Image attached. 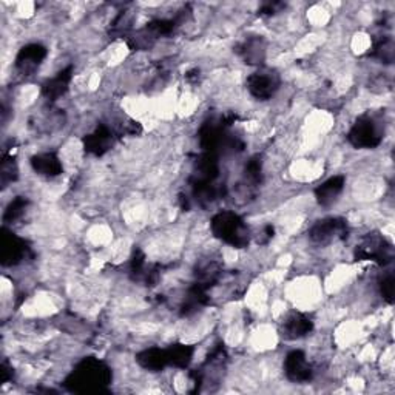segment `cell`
<instances>
[{
	"mask_svg": "<svg viewBox=\"0 0 395 395\" xmlns=\"http://www.w3.org/2000/svg\"><path fill=\"white\" fill-rule=\"evenodd\" d=\"M284 372L286 377L294 383H307L314 377L312 366L309 364L304 352L301 351H292L286 356Z\"/></svg>",
	"mask_w": 395,
	"mask_h": 395,
	"instance_id": "52a82bcc",
	"label": "cell"
},
{
	"mask_svg": "<svg viewBox=\"0 0 395 395\" xmlns=\"http://www.w3.org/2000/svg\"><path fill=\"white\" fill-rule=\"evenodd\" d=\"M355 258L359 261H375L386 266L394 260V249L379 233H369L355 249Z\"/></svg>",
	"mask_w": 395,
	"mask_h": 395,
	"instance_id": "3957f363",
	"label": "cell"
},
{
	"mask_svg": "<svg viewBox=\"0 0 395 395\" xmlns=\"http://www.w3.org/2000/svg\"><path fill=\"white\" fill-rule=\"evenodd\" d=\"M375 54H377L379 56V58L380 59H383V61H388V62H391L392 61V58H394V46H392V41L391 39H388V37H386V39H383V41H380L379 43H375Z\"/></svg>",
	"mask_w": 395,
	"mask_h": 395,
	"instance_id": "603a6c76",
	"label": "cell"
},
{
	"mask_svg": "<svg viewBox=\"0 0 395 395\" xmlns=\"http://www.w3.org/2000/svg\"><path fill=\"white\" fill-rule=\"evenodd\" d=\"M344 189V178L343 176H334L331 180H327L324 184H322L315 190V198L319 205H331L337 198Z\"/></svg>",
	"mask_w": 395,
	"mask_h": 395,
	"instance_id": "9a60e30c",
	"label": "cell"
},
{
	"mask_svg": "<svg viewBox=\"0 0 395 395\" xmlns=\"http://www.w3.org/2000/svg\"><path fill=\"white\" fill-rule=\"evenodd\" d=\"M247 88L253 98L260 101L270 99L279 88L278 73L267 68L252 73L247 79Z\"/></svg>",
	"mask_w": 395,
	"mask_h": 395,
	"instance_id": "5b68a950",
	"label": "cell"
},
{
	"mask_svg": "<svg viewBox=\"0 0 395 395\" xmlns=\"http://www.w3.org/2000/svg\"><path fill=\"white\" fill-rule=\"evenodd\" d=\"M261 172H262L261 159L258 156L252 158L246 165V180L252 184H258L261 181Z\"/></svg>",
	"mask_w": 395,
	"mask_h": 395,
	"instance_id": "7402d4cb",
	"label": "cell"
},
{
	"mask_svg": "<svg viewBox=\"0 0 395 395\" xmlns=\"http://www.w3.org/2000/svg\"><path fill=\"white\" fill-rule=\"evenodd\" d=\"M136 361L140 368L152 372L163 371L165 366H168V356L165 349H159V347H152V349H145L136 356Z\"/></svg>",
	"mask_w": 395,
	"mask_h": 395,
	"instance_id": "2e32d148",
	"label": "cell"
},
{
	"mask_svg": "<svg viewBox=\"0 0 395 395\" xmlns=\"http://www.w3.org/2000/svg\"><path fill=\"white\" fill-rule=\"evenodd\" d=\"M165 351L168 356V366H175V368H187L195 352L193 347L187 344H173Z\"/></svg>",
	"mask_w": 395,
	"mask_h": 395,
	"instance_id": "e0dca14e",
	"label": "cell"
},
{
	"mask_svg": "<svg viewBox=\"0 0 395 395\" xmlns=\"http://www.w3.org/2000/svg\"><path fill=\"white\" fill-rule=\"evenodd\" d=\"M46 58V48L41 43H30L19 51L16 58V68L24 76H30Z\"/></svg>",
	"mask_w": 395,
	"mask_h": 395,
	"instance_id": "ba28073f",
	"label": "cell"
},
{
	"mask_svg": "<svg viewBox=\"0 0 395 395\" xmlns=\"http://www.w3.org/2000/svg\"><path fill=\"white\" fill-rule=\"evenodd\" d=\"M71 78H73V67H67L65 70H62L61 73L56 74L54 78L43 83V88H42L43 96L48 101L59 99L61 96L65 95V93H67Z\"/></svg>",
	"mask_w": 395,
	"mask_h": 395,
	"instance_id": "4fadbf2b",
	"label": "cell"
},
{
	"mask_svg": "<svg viewBox=\"0 0 395 395\" xmlns=\"http://www.w3.org/2000/svg\"><path fill=\"white\" fill-rule=\"evenodd\" d=\"M33 170L45 178H54L62 173V163L54 153H41L31 158Z\"/></svg>",
	"mask_w": 395,
	"mask_h": 395,
	"instance_id": "5bb4252c",
	"label": "cell"
},
{
	"mask_svg": "<svg viewBox=\"0 0 395 395\" xmlns=\"http://www.w3.org/2000/svg\"><path fill=\"white\" fill-rule=\"evenodd\" d=\"M17 164L14 161L13 156H4V161H2V167H0V180H2V184L4 187L8 185L9 183L16 181L17 178Z\"/></svg>",
	"mask_w": 395,
	"mask_h": 395,
	"instance_id": "ffe728a7",
	"label": "cell"
},
{
	"mask_svg": "<svg viewBox=\"0 0 395 395\" xmlns=\"http://www.w3.org/2000/svg\"><path fill=\"white\" fill-rule=\"evenodd\" d=\"M380 292L383 295V298L388 301L389 304L394 303V292H395V281H394V275L391 274V272H388V274H384L381 278H380Z\"/></svg>",
	"mask_w": 395,
	"mask_h": 395,
	"instance_id": "44dd1931",
	"label": "cell"
},
{
	"mask_svg": "<svg viewBox=\"0 0 395 395\" xmlns=\"http://www.w3.org/2000/svg\"><path fill=\"white\" fill-rule=\"evenodd\" d=\"M220 176V161L218 155L212 152H204L196 159L195 173L190 178L192 181L201 183H215Z\"/></svg>",
	"mask_w": 395,
	"mask_h": 395,
	"instance_id": "30bf717a",
	"label": "cell"
},
{
	"mask_svg": "<svg viewBox=\"0 0 395 395\" xmlns=\"http://www.w3.org/2000/svg\"><path fill=\"white\" fill-rule=\"evenodd\" d=\"M113 144V133L107 125H99L91 135L83 139V147L88 153L101 156L107 152Z\"/></svg>",
	"mask_w": 395,
	"mask_h": 395,
	"instance_id": "8fae6325",
	"label": "cell"
},
{
	"mask_svg": "<svg viewBox=\"0 0 395 395\" xmlns=\"http://www.w3.org/2000/svg\"><path fill=\"white\" fill-rule=\"evenodd\" d=\"M28 207V200L24 196H17L14 200L9 202V205L6 207V210L4 213V221L5 222H13L17 221L21 216L25 213Z\"/></svg>",
	"mask_w": 395,
	"mask_h": 395,
	"instance_id": "d6986e66",
	"label": "cell"
},
{
	"mask_svg": "<svg viewBox=\"0 0 395 395\" xmlns=\"http://www.w3.org/2000/svg\"><path fill=\"white\" fill-rule=\"evenodd\" d=\"M26 244L24 240L16 237L14 233L5 232L2 237V247H0V258L4 266H16L26 258L28 253Z\"/></svg>",
	"mask_w": 395,
	"mask_h": 395,
	"instance_id": "9c48e42d",
	"label": "cell"
},
{
	"mask_svg": "<svg viewBox=\"0 0 395 395\" xmlns=\"http://www.w3.org/2000/svg\"><path fill=\"white\" fill-rule=\"evenodd\" d=\"M312 329H314L312 319L299 312L290 314L286 318V322L283 323V332L287 338H290V340H298V338L306 337L307 334L312 332Z\"/></svg>",
	"mask_w": 395,
	"mask_h": 395,
	"instance_id": "7c38bea8",
	"label": "cell"
},
{
	"mask_svg": "<svg viewBox=\"0 0 395 395\" xmlns=\"http://www.w3.org/2000/svg\"><path fill=\"white\" fill-rule=\"evenodd\" d=\"M347 222L343 218H324L317 221L309 235L318 244H329L347 237Z\"/></svg>",
	"mask_w": 395,
	"mask_h": 395,
	"instance_id": "8992f818",
	"label": "cell"
},
{
	"mask_svg": "<svg viewBox=\"0 0 395 395\" xmlns=\"http://www.w3.org/2000/svg\"><path fill=\"white\" fill-rule=\"evenodd\" d=\"M347 139L355 148H375L380 145L383 135L374 118L361 116L352 125Z\"/></svg>",
	"mask_w": 395,
	"mask_h": 395,
	"instance_id": "277c9868",
	"label": "cell"
},
{
	"mask_svg": "<svg viewBox=\"0 0 395 395\" xmlns=\"http://www.w3.org/2000/svg\"><path fill=\"white\" fill-rule=\"evenodd\" d=\"M210 225L215 237L232 247L242 249L250 241V232L246 222L233 212H221L215 215Z\"/></svg>",
	"mask_w": 395,
	"mask_h": 395,
	"instance_id": "7a4b0ae2",
	"label": "cell"
},
{
	"mask_svg": "<svg viewBox=\"0 0 395 395\" xmlns=\"http://www.w3.org/2000/svg\"><path fill=\"white\" fill-rule=\"evenodd\" d=\"M111 383V371L96 359L82 360L65 380V388L78 394L106 392Z\"/></svg>",
	"mask_w": 395,
	"mask_h": 395,
	"instance_id": "6da1fadb",
	"label": "cell"
},
{
	"mask_svg": "<svg viewBox=\"0 0 395 395\" xmlns=\"http://www.w3.org/2000/svg\"><path fill=\"white\" fill-rule=\"evenodd\" d=\"M266 46L262 39L260 37H250L242 45L241 56L246 61V63H261L265 61V53H266Z\"/></svg>",
	"mask_w": 395,
	"mask_h": 395,
	"instance_id": "ac0fdd59",
	"label": "cell"
}]
</instances>
